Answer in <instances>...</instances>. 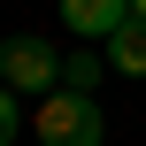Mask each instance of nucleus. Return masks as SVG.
Instances as JSON below:
<instances>
[{"label":"nucleus","mask_w":146,"mask_h":146,"mask_svg":"<svg viewBox=\"0 0 146 146\" xmlns=\"http://www.w3.org/2000/svg\"><path fill=\"white\" fill-rule=\"evenodd\" d=\"M31 131L38 146H100V108H92V92H69V85H54L38 108H31Z\"/></svg>","instance_id":"obj_1"},{"label":"nucleus","mask_w":146,"mask_h":146,"mask_svg":"<svg viewBox=\"0 0 146 146\" xmlns=\"http://www.w3.org/2000/svg\"><path fill=\"white\" fill-rule=\"evenodd\" d=\"M0 85H8V92L46 100V92L62 85V54H54L46 38H31V31H23V38H8V46H0Z\"/></svg>","instance_id":"obj_2"},{"label":"nucleus","mask_w":146,"mask_h":146,"mask_svg":"<svg viewBox=\"0 0 146 146\" xmlns=\"http://www.w3.org/2000/svg\"><path fill=\"white\" fill-rule=\"evenodd\" d=\"M62 23L77 38H115V23H131V0H62Z\"/></svg>","instance_id":"obj_3"},{"label":"nucleus","mask_w":146,"mask_h":146,"mask_svg":"<svg viewBox=\"0 0 146 146\" xmlns=\"http://www.w3.org/2000/svg\"><path fill=\"white\" fill-rule=\"evenodd\" d=\"M100 46H108V69H123V77H146V15L115 23V38H100Z\"/></svg>","instance_id":"obj_4"},{"label":"nucleus","mask_w":146,"mask_h":146,"mask_svg":"<svg viewBox=\"0 0 146 146\" xmlns=\"http://www.w3.org/2000/svg\"><path fill=\"white\" fill-rule=\"evenodd\" d=\"M100 69H108V54H92V38L62 54V85H69V92H92V85H100Z\"/></svg>","instance_id":"obj_5"},{"label":"nucleus","mask_w":146,"mask_h":146,"mask_svg":"<svg viewBox=\"0 0 146 146\" xmlns=\"http://www.w3.org/2000/svg\"><path fill=\"white\" fill-rule=\"evenodd\" d=\"M15 123H23V92L0 85V146H15Z\"/></svg>","instance_id":"obj_6"},{"label":"nucleus","mask_w":146,"mask_h":146,"mask_svg":"<svg viewBox=\"0 0 146 146\" xmlns=\"http://www.w3.org/2000/svg\"><path fill=\"white\" fill-rule=\"evenodd\" d=\"M131 15H146V0H131Z\"/></svg>","instance_id":"obj_7"}]
</instances>
